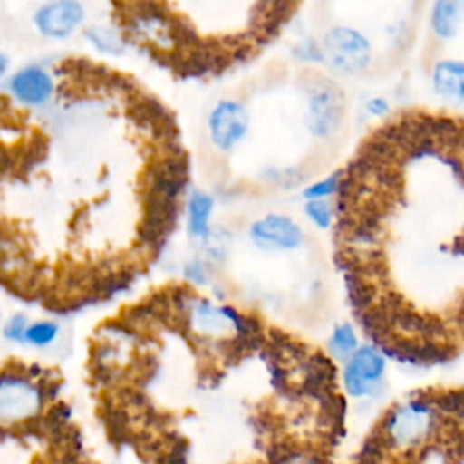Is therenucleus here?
Masks as SVG:
<instances>
[{
    "label": "nucleus",
    "instance_id": "nucleus-1",
    "mask_svg": "<svg viewBox=\"0 0 464 464\" xmlns=\"http://www.w3.org/2000/svg\"><path fill=\"white\" fill-rule=\"evenodd\" d=\"M439 415L431 399L415 397L395 404L382 419V442L399 453L417 451L433 439Z\"/></svg>",
    "mask_w": 464,
    "mask_h": 464
},
{
    "label": "nucleus",
    "instance_id": "nucleus-2",
    "mask_svg": "<svg viewBox=\"0 0 464 464\" xmlns=\"http://www.w3.org/2000/svg\"><path fill=\"white\" fill-rule=\"evenodd\" d=\"M319 51L326 65L339 74L361 72L372 60L368 38L352 27H332L326 31Z\"/></svg>",
    "mask_w": 464,
    "mask_h": 464
},
{
    "label": "nucleus",
    "instance_id": "nucleus-3",
    "mask_svg": "<svg viewBox=\"0 0 464 464\" xmlns=\"http://www.w3.org/2000/svg\"><path fill=\"white\" fill-rule=\"evenodd\" d=\"M42 408V392L25 377L0 375V424L33 419Z\"/></svg>",
    "mask_w": 464,
    "mask_h": 464
},
{
    "label": "nucleus",
    "instance_id": "nucleus-4",
    "mask_svg": "<svg viewBox=\"0 0 464 464\" xmlns=\"http://www.w3.org/2000/svg\"><path fill=\"white\" fill-rule=\"evenodd\" d=\"M384 357L372 346L357 348L344 362L343 384L348 395L361 399L372 395L384 377Z\"/></svg>",
    "mask_w": 464,
    "mask_h": 464
},
{
    "label": "nucleus",
    "instance_id": "nucleus-5",
    "mask_svg": "<svg viewBox=\"0 0 464 464\" xmlns=\"http://www.w3.org/2000/svg\"><path fill=\"white\" fill-rule=\"evenodd\" d=\"M208 130L218 149H234L248 132V112L245 105L234 100L219 102L210 112Z\"/></svg>",
    "mask_w": 464,
    "mask_h": 464
},
{
    "label": "nucleus",
    "instance_id": "nucleus-6",
    "mask_svg": "<svg viewBox=\"0 0 464 464\" xmlns=\"http://www.w3.org/2000/svg\"><path fill=\"white\" fill-rule=\"evenodd\" d=\"M250 239L261 250H294L303 243V230L286 216L268 214L250 225Z\"/></svg>",
    "mask_w": 464,
    "mask_h": 464
},
{
    "label": "nucleus",
    "instance_id": "nucleus-7",
    "mask_svg": "<svg viewBox=\"0 0 464 464\" xmlns=\"http://www.w3.org/2000/svg\"><path fill=\"white\" fill-rule=\"evenodd\" d=\"M343 120V96L334 87H319L308 102V129L319 136H330L337 130Z\"/></svg>",
    "mask_w": 464,
    "mask_h": 464
},
{
    "label": "nucleus",
    "instance_id": "nucleus-8",
    "mask_svg": "<svg viewBox=\"0 0 464 464\" xmlns=\"http://www.w3.org/2000/svg\"><path fill=\"white\" fill-rule=\"evenodd\" d=\"M38 29L53 38L71 34L83 20V7L78 2H51L36 13Z\"/></svg>",
    "mask_w": 464,
    "mask_h": 464
},
{
    "label": "nucleus",
    "instance_id": "nucleus-9",
    "mask_svg": "<svg viewBox=\"0 0 464 464\" xmlns=\"http://www.w3.org/2000/svg\"><path fill=\"white\" fill-rule=\"evenodd\" d=\"M13 94L29 105H40L53 92L51 76L40 67H25L11 78Z\"/></svg>",
    "mask_w": 464,
    "mask_h": 464
},
{
    "label": "nucleus",
    "instance_id": "nucleus-10",
    "mask_svg": "<svg viewBox=\"0 0 464 464\" xmlns=\"http://www.w3.org/2000/svg\"><path fill=\"white\" fill-rule=\"evenodd\" d=\"M433 89L442 98L464 102V62L440 60L433 67Z\"/></svg>",
    "mask_w": 464,
    "mask_h": 464
},
{
    "label": "nucleus",
    "instance_id": "nucleus-11",
    "mask_svg": "<svg viewBox=\"0 0 464 464\" xmlns=\"http://www.w3.org/2000/svg\"><path fill=\"white\" fill-rule=\"evenodd\" d=\"M462 20H464V2L442 0L433 5L430 24L433 33L439 38L450 40L459 33Z\"/></svg>",
    "mask_w": 464,
    "mask_h": 464
},
{
    "label": "nucleus",
    "instance_id": "nucleus-12",
    "mask_svg": "<svg viewBox=\"0 0 464 464\" xmlns=\"http://www.w3.org/2000/svg\"><path fill=\"white\" fill-rule=\"evenodd\" d=\"M212 212V199L203 192H194L188 199V232L196 239L208 236V218Z\"/></svg>",
    "mask_w": 464,
    "mask_h": 464
},
{
    "label": "nucleus",
    "instance_id": "nucleus-13",
    "mask_svg": "<svg viewBox=\"0 0 464 464\" xmlns=\"http://www.w3.org/2000/svg\"><path fill=\"white\" fill-rule=\"evenodd\" d=\"M355 350H357V337H355V330L352 328V324L343 323V324L335 326V330L332 332V335L328 339L330 355L341 362H346Z\"/></svg>",
    "mask_w": 464,
    "mask_h": 464
},
{
    "label": "nucleus",
    "instance_id": "nucleus-14",
    "mask_svg": "<svg viewBox=\"0 0 464 464\" xmlns=\"http://www.w3.org/2000/svg\"><path fill=\"white\" fill-rule=\"evenodd\" d=\"M85 36L94 44V47H98L103 53H121L123 49V42L118 36V33L112 27H91Z\"/></svg>",
    "mask_w": 464,
    "mask_h": 464
},
{
    "label": "nucleus",
    "instance_id": "nucleus-15",
    "mask_svg": "<svg viewBox=\"0 0 464 464\" xmlns=\"http://www.w3.org/2000/svg\"><path fill=\"white\" fill-rule=\"evenodd\" d=\"M437 411L444 413L451 419L464 420V390H451L444 392L439 397L431 399Z\"/></svg>",
    "mask_w": 464,
    "mask_h": 464
},
{
    "label": "nucleus",
    "instance_id": "nucleus-16",
    "mask_svg": "<svg viewBox=\"0 0 464 464\" xmlns=\"http://www.w3.org/2000/svg\"><path fill=\"white\" fill-rule=\"evenodd\" d=\"M306 218L319 228H328L334 218V205L326 199H312L304 203Z\"/></svg>",
    "mask_w": 464,
    "mask_h": 464
},
{
    "label": "nucleus",
    "instance_id": "nucleus-17",
    "mask_svg": "<svg viewBox=\"0 0 464 464\" xmlns=\"http://www.w3.org/2000/svg\"><path fill=\"white\" fill-rule=\"evenodd\" d=\"M56 335H58V324H54L51 321L34 323V324L27 326V330H25V341L31 344H36V346H45V344L53 343Z\"/></svg>",
    "mask_w": 464,
    "mask_h": 464
},
{
    "label": "nucleus",
    "instance_id": "nucleus-18",
    "mask_svg": "<svg viewBox=\"0 0 464 464\" xmlns=\"http://www.w3.org/2000/svg\"><path fill=\"white\" fill-rule=\"evenodd\" d=\"M339 183H341V172H334L332 176L310 185L308 188H304L303 196L306 201H312V199H324L328 196H332L334 192H337L339 188Z\"/></svg>",
    "mask_w": 464,
    "mask_h": 464
},
{
    "label": "nucleus",
    "instance_id": "nucleus-19",
    "mask_svg": "<svg viewBox=\"0 0 464 464\" xmlns=\"http://www.w3.org/2000/svg\"><path fill=\"white\" fill-rule=\"evenodd\" d=\"M25 330H27V321L22 314H18L7 321L4 328V335L9 341H25Z\"/></svg>",
    "mask_w": 464,
    "mask_h": 464
},
{
    "label": "nucleus",
    "instance_id": "nucleus-20",
    "mask_svg": "<svg viewBox=\"0 0 464 464\" xmlns=\"http://www.w3.org/2000/svg\"><path fill=\"white\" fill-rule=\"evenodd\" d=\"M366 109H368V112H372L373 116H382V114L388 112V103H386V100H382V98H372V100H368Z\"/></svg>",
    "mask_w": 464,
    "mask_h": 464
},
{
    "label": "nucleus",
    "instance_id": "nucleus-21",
    "mask_svg": "<svg viewBox=\"0 0 464 464\" xmlns=\"http://www.w3.org/2000/svg\"><path fill=\"white\" fill-rule=\"evenodd\" d=\"M203 276H205V270H203V265H201V263L194 261V263H190V265L187 266V277H190L192 281L203 283V281H205Z\"/></svg>",
    "mask_w": 464,
    "mask_h": 464
},
{
    "label": "nucleus",
    "instance_id": "nucleus-22",
    "mask_svg": "<svg viewBox=\"0 0 464 464\" xmlns=\"http://www.w3.org/2000/svg\"><path fill=\"white\" fill-rule=\"evenodd\" d=\"M5 71H7V58L4 54H0V76H4Z\"/></svg>",
    "mask_w": 464,
    "mask_h": 464
},
{
    "label": "nucleus",
    "instance_id": "nucleus-23",
    "mask_svg": "<svg viewBox=\"0 0 464 464\" xmlns=\"http://www.w3.org/2000/svg\"><path fill=\"white\" fill-rule=\"evenodd\" d=\"M286 464H306V462H286Z\"/></svg>",
    "mask_w": 464,
    "mask_h": 464
}]
</instances>
